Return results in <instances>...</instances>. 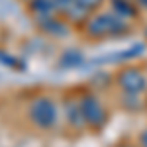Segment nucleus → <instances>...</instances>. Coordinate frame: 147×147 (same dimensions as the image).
<instances>
[{
  "mask_svg": "<svg viewBox=\"0 0 147 147\" xmlns=\"http://www.w3.org/2000/svg\"><path fill=\"white\" fill-rule=\"evenodd\" d=\"M26 118L28 122L41 129V131H51L55 129L61 122V104L59 98L53 94H35L26 106Z\"/></svg>",
  "mask_w": 147,
  "mask_h": 147,
  "instance_id": "f257e3e1",
  "label": "nucleus"
},
{
  "mask_svg": "<svg viewBox=\"0 0 147 147\" xmlns=\"http://www.w3.org/2000/svg\"><path fill=\"white\" fill-rule=\"evenodd\" d=\"M127 28V20L116 16L110 10H94L82 22V32L90 39H106V37H118L124 35Z\"/></svg>",
  "mask_w": 147,
  "mask_h": 147,
  "instance_id": "f03ea898",
  "label": "nucleus"
},
{
  "mask_svg": "<svg viewBox=\"0 0 147 147\" xmlns=\"http://www.w3.org/2000/svg\"><path fill=\"white\" fill-rule=\"evenodd\" d=\"M79 102H80V112H82V118H84V124H86L88 129L98 131L108 124V120H110L108 108L94 90L79 92Z\"/></svg>",
  "mask_w": 147,
  "mask_h": 147,
  "instance_id": "7ed1b4c3",
  "label": "nucleus"
},
{
  "mask_svg": "<svg viewBox=\"0 0 147 147\" xmlns=\"http://www.w3.org/2000/svg\"><path fill=\"white\" fill-rule=\"evenodd\" d=\"M116 86L125 94H143L147 90V75L137 67H124L116 75Z\"/></svg>",
  "mask_w": 147,
  "mask_h": 147,
  "instance_id": "20e7f679",
  "label": "nucleus"
},
{
  "mask_svg": "<svg viewBox=\"0 0 147 147\" xmlns=\"http://www.w3.org/2000/svg\"><path fill=\"white\" fill-rule=\"evenodd\" d=\"M61 120L71 127V129H84V118L80 112V102H79V92H67L61 100Z\"/></svg>",
  "mask_w": 147,
  "mask_h": 147,
  "instance_id": "39448f33",
  "label": "nucleus"
},
{
  "mask_svg": "<svg viewBox=\"0 0 147 147\" xmlns=\"http://www.w3.org/2000/svg\"><path fill=\"white\" fill-rule=\"evenodd\" d=\"M37 26H39V30L47 37H55V39H61V37L71 34L69 22L57 18V16H49V18H43V20H37Z\"/></svg>",
  "mask_w": 147,
  "mask_h": 147,
  "instance_id": "423d86ee",
  "label": "nucleus"
},
{
  "mask_svg": "<svg viewBox=\"0 0 147 147\" xmlns=\"http://www.w3.org/2000/svg\"><path fill=\"white\" fill-rule=\"evenodd\" d=\"M30 12L35 16V20H43L49 16H57V8L53 0H30Z\"/></svg>",
  "mask_w": 147,
  "mask_h": 147,
  "instance_id": "0eeeda50",
  "label": "nucleus"
},
{
  "mask_svg": "<svg viewBox=\"0 0 147 147\" xmlns=\"http://www.w3.org/2000/svg\"><path fill=\"white\" fill-rule=\"evenodd\" d=\"M110 12H114L116 16H120V18H124V20H131V18H136V6L129 2V0H110Z\"/></svg>",
  "mask_w": 147,
  "mask_h": 147,
  "instance_id": "6e6552de",
  "label": "nucleus"
},
{
  "mask_svg": "<svg viewBox=\"0 0 147 147\" xmlns=\"http://www.w3.org/2000/svg\"><path fill=\"white\" fill-rule=\"evenodd\" d=\"M82 61H84V57H82L80 51L69 49V51H65V53L61 55V59H59V67H63V69H75V67H79V65H82Z\"/></svg>",
  "mask_w": 147,
  "mask_h": 147,
  "instance_id": "1a4fd4ad",
  "label": "nucleus"
},
{
  "mask_svg": "<svg viewBox=\"0 0 147 147\" xmlns=\"http://www.w3.org/2000/svg\"><path fill=\"white\" fill-rule=\"evenodd\" d=\"M120 106L124 108L125 112H137L139 108H143V100L139 94H120Z\"/></svg>",
  "mask_w": 147,
  "mask_h": 147,
  "instance_id": "9d476101",
  "label": "nucleus"
},
{
  "mask_svg": "<svg viewBox=\"0 0 147 147\" xmlns=\"http://www.w3.org/2000/svg\"><path fill=\"white\" fill-rule=\"evenodd\" d=\"M77 2H80L84 8H88L90 12H94V10H98V6L102 4V0H77Z\"/></svg>",
  "mask_w": 147,
  "mask_h": 147,
  "instance_id": "9b49d317",
  "label": "nucleus"
},
{
  "mask_svg": "<svg viewBox=\"0 0 147 147\" xmlns=\"http://www.w3.org/2000/svg\"><path fill=\"white\" fill-rule=\"evenodd\" d=\"M137 147H147V129H143L137 137Z\"/></svg>",
  "mask_w": 147,
  "mask_h": 147,
  "instance_id": "f8f14e48",
  "label": "nucleus"
},
{
  "mask_svg": "<svg viewBox=\"0 0 147 147\" xmlns=\"http://www.w3.org/2000/svg\"><path fill=\"white\" fill-rule=\"evenodd\" d=\"M118 147H137V145H131V143H122V145H118Z\"/></svg>",
  "mask_w": 147,
  "mask_h": 147,
  "instance_id": "ddd939ff",
  "label": "nucleus"
}]
</instances>
